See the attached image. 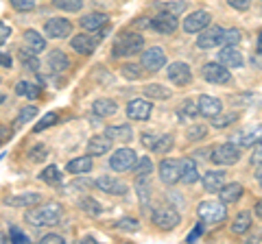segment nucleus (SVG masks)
Returning <instances> with one entry per match:
<instances>
[{"instance_id": "obj_32", "label": "nucleus", "mask_w": 262, "mask_h": 244, "mask_svg": "<svg viewBox=\"0 0 262 244\" xmlns=\"http://www.w3.org/2000/svg\"><path fill=\"white\" fill-rule=\"evenodd\" d=\"M144 96L155 99V101H166V99H170V89L160 83H149V85H144Z\"/></svg>"}, {"instance_id": "obj_23", "label": "nucleus", "mask_w": 262, "mask_h": 244, "mask_svg": "<svg viewBox=\"0 0 262 244\" xmlns=\"http://www.w3.org/2000/svg\"><path fill=\"white\" fill-rule=\"evenodd\" d=\"M94 155H83V157H77V159H70L68 166H66V173L70 175H88L94 166Z\"/></svg>"}, {"instance_id": "obj_35", "label": "nucleus", "mask_w": 262, "mask_h": 244, "mask_svg": "<svg viewBox=\"0 0 262 244\" xmlns=\"http://www.w3.org/2000/svg\"><path fill=\"white\" fill-rule=\"evenodd\" d=\"M15 94L24 96V99H37L39 89L35 83H31V81H18V83H15Z\"/></svg>"}, {"instance_id": "obj_25", "label": "nucleus", "mask_w": 262, "mask_h": 244, "mask_svg": "<svg viewBox=\"0 0 262 244\" xmlns=\"http://www.w3.org/2000/svg\"><path fill=\"white\" fill-rule=\"evenodd\" d=\"M24 44H27V48H31L35 55L46 51V39L39 35L35 29H27V31H24Z\"/></svg>"}, {"instance_id": "obj_6", "label": "nucleus", "mask_w": 262, "mask_h": 244, "mask_svg": "<svg viewBox=\"0 0 262 244\" xmlns=\"http://www.w3.org/2000/svg\"><path fill=\"white\" fill-rule=\"evenodd\" d=\"M201 77L208 81L212 85H225L232 81V75H229V68H225L221 61H212V63H206L201 68Z\"/></svg>"}, {"instance_id": "obj_2", "label": "nucleus", "mask_w": 262, "mask_h": 244, "mask_svg": "<svg viewBox=\"0 0 262 244\" xmlns=\"http://www.w3.org/2000/svg\"><path fill=\"white\" fill-rule=\"evenodd\" d=\"M144 51V37L134 31H125L116 37V42L112 46V55L114 57H131Z\"/></svg>"}, {"instance_id": "obj_38", "label": "nucleus", "mask_w": 262, "mask_h": 244, "mask_svg": "<svg viewBox=\"0 0 262 244\" xmlns=\"http://www.w3.org/2000/svg\"><path fill=\"white\" fill-rule=\"evenodd\" d=\"M20 61L24 63V66H29V70H33V72H37V68H39V61L35 59V53H33L31 48H22L20 51Z\"/></svg>"}, {"instance_id": "obj_58", "label": "nucleus", "mask_w": 262, "mask_h": 244, "mask_svg": "<svg viewBox=\"0 0 262 244\" xmlns=\"http://www.w3.org/2000/svg\"><path fill=\"white\" fill-rule=\"evenodd\" d=\"M158 142V137H155L153 133H142V144L149 146V149H153V144Z\"/></svg>"}, {"instance_id": "obj_12", "label": "nucleus", "mask_w": 262, "mask_h": 244, "mask_svg": "<svg viewBox=\"0 0 262 244\" xmlns=\"http://www.w3.org/2000/svg\"><path fill=\"white\" fill-rule=\"evenodd\" d=\"M160 179H162V183H166V185H175L182 181V164L175 159H162L160 161Z\"/></svg>"}, {"instance_id": "obj_53", "label": "nucleus", "mask_w": 262, "mask_h": 244, "mask_svg": "<svg viewBox=\"0 0 262 244\" xmlns=\"http://www.w3.org/2000/svg\"><path fill=\"white\" fill-rule=\"evenodd\" d=\"M186 7H188V3H184V0H179V3H168L164 9L166 11H170V13H182V11H186Z\"/></svg>"}, {"instance_id": "obj_27", "label": "nucleus", "mask_w": 262, "mask_h": 244, "mask_svg": "<svg viewBox=\"0 0 262 244\" xmlns=\"http://www.w3.org/2000/svg\"><path fill=\"white\" fill-rule=\"evenodd\" d=\"M241 197H243V185L241 183H225L223 188L219 190V199L223 201L225 205L227 203H236Z\"/></svg>"}, {"instance_id": "obj_30", "label": "nucleus", "mask_w": 262, "mask_h": 244, "mask_svg": "<svg viewBox=\"0 0 262 244\" xmlns=\"http://www.w3.org/2000/svg\"><path fill=\"white\" fill-rule=\"evenodd\" d=\"M136 192H138V199H140L142 205H149V197H151L149 175H138V179H136Z\"/></svg>"}, {"instance_id": "obj_21", "label": "nucleus", "mask_w": 262, "mask_h": 244, "mask_svg": "<svg viewBox=\"0 0 262 244\" xmlns=\"http://www.w3.org/2000/svg\"><path fill=\"white\" fill-rule=\"evenodd\" d=\"M70 46L75 48L77 53L81 55H90V53H94V48L98 46V39L92 37V35H85V33H79L70 39Z\"/></svg>"}, {"instance_id": "obj_61", "label": "nucleus", "mask_w": 262, "mask_h": 244, "mask_svg": "<svg viewBox=\"0 0 262 244\" xmlns=\"http://www.w3.org/2000/svg\"><path fill=\"white\" fill-rule=\"evenodd\" d=\"M256 181L262 185V161L258 164V168H256Z\"/></svg>"}, {"instance_id": "obj_17", "label": "nucleus", "mask_w": 262, "mask_h": 244, "mask_svg": "<svg viewBox=\"0 0 262 244\" xmlns=\"http://www.w3.org/2000/svg\"><path fill=\"white\" fill-rule=\"evenodd\" d=\"M94 185L98 190H103V192H107V194H116V197H122V194L127 192V183L125 181H120V179L116 177H110V175H103V177H98Z\"/></svg>"}, {"instance_id": "obj_60", "label": "nucleus", "mask_w": 262, "mask_h": 244, "mask_svg": "<svg viewBox=\"0 0 262 244\" xmlns=\"http://www.w3.org/2000/svg\"><path fill=\"white\" fill-rule=\"evenodd\" d=\"M201 233H203V225H196V229H194L190 235H188V242H194L196 235H201Z\"/></svg>"}, {"instance_id": "obj_3", "label": "nucleus", "mask_w": 262, "mask_h": 244, "mask_svg": "<svg viewBox=\"0 0 262 244\" xmlns=\"http://www.w3.org/2000/svg\"><path fill=\"white\" fill-rule=\"evenodd\" d=\"M196 216H199L201 223H208V225H214V223H223L225 216H227V209H225V203L223 201H201L199 207H196Z\"/></svg>"}, {"instance_id": "obj_46", "label": "nucleus", "mask_w": 262, "mask_h": 244, "mask_svg": "<svg viewBox=\"0 0 262 244\" xmlns=\"http://www.w3.org/2000/svg\"><path fill=\"white\" fill-rule=\"evenodd\" d=\"M199 113V105L194 101H184V107L179 109V118H192Z\"/></svg>"}, {"instance_id": "obj_26", "label": "nucleus", "mask_w": 262, "mask_h": 244, "mask_svg": "<svg viewBox=\"0 0 262 244\" xmlns=\"http://www.w3.org/2000/svg\"><path fill=\"white\" fill-rule=\"evenodd\" d=\"M48 68L53 72H66L70 68V59L63 51H51L48 53Z\"/></svg>"}, {"instance_id": "obj_52", "label": "nucleus", "mask_w": 262, "mask_h": 244, "mask_svg": "<svg viewBox=\"0 0 262 244\" xmlns=\"http://www.w3.org/2000/svg\"><path fill=\"white\" fill-rule=\"evenodd\" d=\"M227 5L236 11H247L251 7V0H227Z\"/></svg>"}, {"instance_id": "obj_29", "label": "nucleus", "mask_w": 262, "mask_h": 244, "mask_svg": "<svg viewBox=\"0 0 262 244\" xmlns=\"http://www.w3.org/2000/svg\"><path fill=\"white\" fill-rule=\"evenodd\" d=\"M92 111L96 113L98 118H110V116H114V113L118 111V105L114 101H110V99H98L92 105Z\"/></svg>"}, {"instance_id": "obj_55", "label": "nucleus", "mask_w": 262, "mask_h": 244, "mask_svg": "<svg viewBox=\"0 0 262 244\" xmlns=\"http://www.w3.org/2000/svg\"><path fill=\"white\" fill-rule=\"evenodd\" d=\"M249 161H251V164H260V161H262V142H258L256 146H253V153H251V157H249Z\"/></svg>"}, {"instance_id": "obj_45", "label": "nucleus", "mask_w": 262, "mask_h": 244, "mask_svg": "<svg viewBox=\"0 0 262 244\" xmlns=\"http://www.w3.org/2000/svg\"><path fill=\"white\" fill-rule=\"evenodd\" d=\"M116 227L120 231H129V233H136L138 229H140V223L136 221V218H120V221L116 223Z\"/></svg>"}, {"instance_id": "obj_31", "label": "nucleus", "mask_w": 262, "mask_h": 244, "mask_svg": "<svg viewBox=\"0 0 262 244\" xmlns=\"http://www.w3.org/2000/svg\"><path fill=\"white\" fill-rule=\"evenodd\" d=\"M105 135H110L112 140H118V142H129L134 131H131L129 125H118V127H107L105 129Z\"/></svg>"}, {"instance_id": "obj_4", "label": "nucleus", "mask_w": 262, "mask_h": 244, "mask_svg": "<svg viewBox=\"0 0 262 244\" xmlns=\"http://www.w3.org/2000/svg\"><path fill=\"white\" fill-rule=\"evenodd\" d=\"M210 159L219 166H234V164H238V159H241V146L234 142L221 144L216 149H212Z\"/></svg>"}, {"instance_id": "obj_8", "label": "nucleus", "mask_w": 262, "mask_h": 244, "mask_svg": "<svg viewBox=\"0 0 262 244\" xmlns=\"http://www.w3.org/2000/svg\"><path fill=\"white\" fill-rule=\"evenodd\" d=\"M136 161H138V155L131 149H118L110 157V168L114 173H127V170L136 166Z\"/></svg>"}, {"instance_id": "obj_50", "label": "nucleus", "mask_w": 262, "mask_h": 244, "mask_svg": "<svg viewBox=\"0 0 262 244\" xmlns=\"http://www.w3.org/2000/svg\"><path fill=\"white\" fill-rule=\"evenodd\" d=\"M9 3L13 5V9H18V11H31L33 7H35V0H9Z\"/></svg>"}, {"instance_id": "obj_19", "label": "nucleus", "mask_w": 262, "mask_h": 244, "mask_svg": "<svg viewBox=\"0 0 262 244\" xmlns=\"http://www.w3.org/2000/svg\"><path fill=\"white\" fill-rule=\"evenodd\" d=\"M196 105H199V113L206 116V118H216L219 113L223 111V103H221L219 99H214V96H210V94H201Z\"/></svg>"}, {"instance_id": "obj_5", "label": "nucleus", "mask_w": 262, "mask_h": 244, "mask_svg": "<svg viewBox=\"0 0 262 244\" xmlns=\"http://www.w3.org/2000/svg\"><path fill=\"white\" fill-rule=\"evenodd\" d=\"M151 218H153V225H158L162 231H170V229H175V227L179 225V211L177 209H173L170 205H160V207H155L153 209V214H151Z\"/></svg>"}, {"instance_id": "obj_7", "label": "nucleus", "mask_w": 262, "mask_h": 244, "mask_svg": "<svg viewBox=\"0 0 262 244\" xmlns=\"http://www.w3.org/2000/svg\"><path fill=\"white\" fill-rule=\"evenodd\" d=\"M219 44H225V29L223 27H208L196 37V48H201V51H210V48H216Z\"/></svg>"}, {"instance_id": "obj_20", "label": "nucleus", "mask_w": 262, "mask_h": 244, "mask_svg": "<svg viewBox=\"0 0 262 244\" xmlns=\"http://www.w3.org/2000/svg\"><path fill=\"white\" fill-rule=\"evenodd\" d=\"M225 175L227 173H223V170H208V173L201 177L203 190L206 192H219L225 185Z\"/></svg>"}, {"instance_id": "obj_49", "label": "nucleus", "mask_w": 262, "mask_h": 244, "mask_svg": "<svg viewBox=\"0 0 262 244\" xmlns=\"http://www.w3.org/2000/svg\"><path fill=\"white\" fill-rule=\"evenodd\" d=\"M241 42V31L238 29H227L225 31V46H236Z\"/></svg>"}, {"instance_id": "obj_42", "label": "nucleus", "mask_w": 262, "mask_h": 244, "mask_svg": "<svg viewBox=\"0 0 262 244\" xmlns=\"http://www.w3.org/2000/svg\"><path fill=\"white\" fill-rule=\"evenodd\" d=\"M134 173L136 175H151L153 173V161H151V157H138V161H136V166H134Z\"/></svg>"}, {"instance_id": "obj_1", "label": "nucleus", "mask_w": 262, "mask_h": 244, "mask_svg": "<svg viewBox=\"0 0 262 244\" xmlns=\"http://www.w3.org/2000/svg\"><path fill=\"white\" fill-rule=\"evenodd\" d=\"M63 209L57 203H48L44 207H33L27 211V223H31L33 227H53L61 221Z\"/></svg>"}, {"instance_id": "obj_37", "label": "nucleus", "mask_w": 262, "mask_h": 244, "mask_svg": "<svg viewBox=\"0 0 262 244\" xmlns=\"http://www.w3.org/2000/svg\"><path fill=\"white\" fill-rule=\"evenodd\" d=\"M53 5L61 11H68V13H77L81 7H83V0H53Z\"/></svg>"}, {"instance_id": "obj_15", "label": "nucleus", "mask_w": 262, "mask_h": 244, "mask_svg": "<svg viewBox=\"0 0 262 244\" xmlns=\"http://www.w3.org/2000/svg\"><path fill=\"white\" fill-rule=\"evenodd\" d=\"M151 111H153V103L151 99L149 101H144V99H134L129 105H127V116L129 120H138V122H142L151 116Z\"/></svg>"}, {"instance_id": "obj_24", "label": "nucleus", "mask_w": 262, "mask_h": 244, "mask_svg": "<svg viewBox=\"0 0 262 244\" xmlns=\"http://www.w3.org/2000/svg\"><path fill=\"white\" fill-rule=\"evenodd\" d=\"M179 164H182V181L184 183H194L199 181V168H196V161L192 157H184L179 159Z\"/></svg>"}, {"instance_id": "obj_14", "label": "nucleus", "mask_w": 262, "mask_h": 244, "mask_svg": "<svg viewBox=\"0 0 262 244\" xmlns=\"http://www.w3.org/2000/svg\"><path fill=\"white\" fill-rule=\"evenodd\" d=\"M44 33L53 39H63L72 33V22L66 18H51L44 24Z\"/></svg>"}, {"instance_id": "obj_11", "label": "nucleus", "mask_w": 262, "mask_h": 244, "mask_svg": "<svg viewBox=\"0 0 262 244\" xmlns=\"http://www.w3.org/2000/svg\"><path fill=\"white\" fill-rule=\"evenodd\" d=\"M177 27H179V20H177V15L170 13V11H162L151 20V29L155 33H162V35L175 33Z\"/></svg>"}, {"instance_id": "obj_47", "label": "nucleus", "mask_w": 262, "mask_h": 244, "mask_svg": "<svg viewBox=\"0 0 262 244\" xmlns=\"http://www.w3.org/2000/svg\"><path fill=\"white\" fill-rule=\"evenodd\" d=\"M206 135H208V127H203V125H194V127L188 129V140L190 142H196Z\"/></svg>"}, {"instance_id": "obj_43", "label": "nucleus", "mask_w": 262, "mask_h": 244, "mask_svg": "<svg viewBox=\"0 0 262 244\" xmlns=\"http://www.w3.org/2000/svg\"><path fill=\"white\" fill-rule=\"evenodd\" d=\"M37 116V107H33V105H29V107H22L18 118H15V127H22L27 120H33Z\"/></svg>"}, {"instance_id": "obj_62", "label": "nucleus", "mask_w": 262, "mask_h": 244, "mask_svg": "<svg viewBox=\"0 0 262 244\" xmlns=\"http://www.w3.org/2000/svg\"><path fill=\"white\" fill-rule=\"evenodd\" d=\"M253 211H256V216H258V218H262V199L256 203V207H253Z\"/></svg>"}, {"instance_id": "obj_57", "label": "nucleus", "mask_w": 262, "mask_h": 244, "mask_svg": "<svg viewBox=\"0 0 262 244\" xmlns=\"http://www.w3.org/2000/svg\"><path fill=\"white\" fill-rule=\"evenodd\" d=\"M9 35H11V29L3 22V27H0V44H7V39H9Z\"/></svg>"}, {"instance_id": "obj_34", "label": "nucleus", "mask_w": 262, "mask_h": 244, "mask_svg": "<svg viewBox=\"0 0 262 244\" xmlns=\"http://www.w3.org/2000/svg\"><path fill=\"white\" fill-rule=\"evenodd\" d=\"M9 203H11V205H15V207H35V205H39V203H42V197L31 192V194H20V197L11 199Z\"/></svg>"}, {"instance_id": "obj_36", "label": "nucleus", "mask_w": 262, "mask_h": 244, "mask_svg": "<svg viewBox=\"0 0 262 244\" xmlns=\"http://www.w3.org/2000/svg\"><path fill=\"white\" fill-rule=\"evenodd\" d=\"M173 144H175V140H173V135H160L158 137V142L153 144V153H160V155H164V153H168L170 149H173Z\"/></svg>"}, {"instance_id": "obj_13", "label": "nucleus", "mask_w": 262, "mask_h": 244, "mask_svg": "<svg viewBox=\"0 0 262 244\" xmlns=\"http://www.w3.org/2000/svg\"><path fill=\"white\" fill-rule=\"evenodd\" d=\"M166 75H168V81L173 85H179V87H184L188 85L192 81V70L188 63L184 61H175V63H170L168 70H166Z\"/></svg>"}, {"instance_id": "obj_39", "label": "nucleus", "mask_w": 262, "mask_h": 244, "mask_svg": "<svg viewBox=\"0 0 262 244\" xmlns=\"http://www.w3.org/2000/svg\"><path fill=\"white\" fill-rule=\"evenodd\" d=\"M79 207L85 211V214H90V216H98L103 211V207H101V203L98 201H94V199H81L79 201Z\"/></svg>"}, {"instance_id": "obj_28", "label": "nucleus", "mask_w": 262, "mask_h": 244, "mask_svg": "<svg viewBox=\"0 0 262 244\" xmlns=\"http://www.w3.org/2000/svg\"><path fill=\"white\" fill-rule=\"evenodd\" d=\"M105 24H107V15L105 13H88L81 18V27L85 31H103Z\"/></svg>"}, {"instance_id": "obj_18", "label": "nucleus", "mask_w": 262, "mask_h": 244, "mask_svg": "<svg viewBox=\"0 0 262 244\" xmlns=\"http://www.w3.org/2000/svg\"><path fill=\"white\" fill-rule=\"evenodd\" d=\"M216 61H221L225 68H243V55H241V51L236 46H223L219 51V57H216Z\"/></svg>"}, {"instance_id": "obj_63", "label": "nucleus", "mask_w": 262, "mask_h": 244, "mask_svg": "<svg viewBox=\"0 0 262 244\" xmlns=\"http://www.w3.org/2000/svg\"><path fill=\"white\" fill-rule=\"evenodd\" d=\"M92 242H96L94 238H90V235H88V238H83V244H92Z\"/></svg>"}, {"instance_id": "obj_41", "label": "nucleus", "mask_w": 262, "mask_h": 244, "mask_svg": "<svg viewBox=\"0 0 262 244\" xmlns=\"http://www.w3.org/2000/svg\"><path fill=\"white\" fill-rule=\"evenodd\" d=\"M236 113L234 111H229V113H219V116L212 120V127H216V129H225V127H229V125H234L236 122Z\"/></svg>"}, {"instance_id": "obj_16", "label": "nucleus", "mask_w": 262, "mask_h": 244, "mask_svg": "<svg viewBox=\"0 0 262 244\" xmlns=\"http://www.w3.org/2000/svg\"><path fill=\"white\" fill-rule=\"evenodd\" d=\"M212 15L208 11H194L184 20V31L186 33H201L203 29L210 27Z\"/></svg>"}, {"instance_id": "obj_44", "label": "nucleus", "mask_w": 262, "mask_h": 244, "mask_svg": "<svg viewBox=\"0 0 262 244\" xmlns=\"http://www.w3.org/2000/svg\"><path fill=\"white\" fill-rule=\"evenodd\" d=\"M57 118H59V116H57V113H55V111H51V113H46V116H44V120H39V122H37V125H35V127H33V131H35V133H42V131H44V129H48V127H53V125H55V122H57Z\"/></svg>"}, {"instance_id": "obj_56", "label": "nucleus", "mask_w": 262, "mask_h": 244, "mask_svg": "<svg viewBox=\"0 0 262 244\" xmlns=\"http://www.w3.org/2000/svg\"><path fill=\"white\" fill-rule=\"evenodd\" d=\"M42 242H46V244H61V242H66L61 235H55V233H48V235H44L42 238Z\"/></svg>"}, {"instance_id": "obj_51", "label": "nucleus", "mask_w": 262, "mask_h": 244, "mask_svg": "<svg viewBox=\"0 0 262 244\" xmlns=\"http://www.w3.org/2000/svg\"><path fill=\"white\" fill-rule=\"evenodd\" d=\"M142 72L138 70V66H134V63H127V66H122V77L127 79H140Z\"/></svg>"}, {"instance_id": "obj_54", "label": "nucleus", "mask_w": 262, "mask_h": 244, "mask_svg": "<svg viewBox=\"0 0 262 244\" xmlns=\"http://www.w3.org/2000/svg\"><path fill=\"white\" fill-rule=\"evenodd\" d=\"M11 242L24 244V242H29V235H27V233H22L18 227H11Z\"/></svg>"}, {"instance_id": "obj_48", "label": "nucleus", "mask_w": 262, "mask_h": 244, "mask_svg": "<svg viewBox=\"0 0 262 244\" xmlns=\"http://www.w3.org/2000/svg\"><path fill=\"white\" fill-rule=\"evenodd\" d=\"M29 155H31V161H44V157L48 155V149L44 144H37L29 151Z\"/></svg>"}, {"instance_id": "obj_10", "label": "nucleus", "mask_w": 262, "mask_h": 244, "mask_svg": "<svg viewBox=\"0 0 262 244\" xmlns=\"http://www.w3.org/2000/svg\"><path fill=\"white\" fill-rule=\"evenodd\" d=\"M164 63H166V55H164V51L160 46H153V48H149V51H142V55H140V66L144 70H149V72L162 70Z\"/></svg>"}, {"instance_id": "obj_22", "label": "nucleus", "mask_w": 262, "mask_h": 244, "mask_svg": "<svg viewBox=\"0 0 262 244\" xmlns=\"http://www.w3.org/2000/svg\"><path fill=\"white\" fill-rule=\"evenodd\" d=\"M110 149H112V137L110 135H94V137H90V142H88V153L90 155H96V157L110 153Z\"/></svg>"}, {"instance_id": "obj_40", "label": "nucleus", "mask_w": 262, "mask_h": 244, "mask_svg": "<svg viewBox=\"0 0 262 244\" xmlns=\"http://www.w3.org/2000/svg\"><path fill=\"white\" fill-rule=\"evenodd\" d=\"M39 179H42L44 183H59L61 181V170L57 166H46L44 173L39 175Z\"/></svg>"}, {"instance_id": "obj_9", "label": "nucleus", "mask_w": 262, "mask_h": 244, "mask_svg": "<svg viewBox=\"0 0 262 244\" xmlns=\"http://www.w3.org/2000/svg\"><path fill=\"white\" fill-rule=\"evenodd\" d=\"M232 142L238 144L241 149H249V146H256L258 142H262V125H253L247 129H241L232 135Z\"/></svg>"}, {"instance_id": "obj_59", "label": "nucleus", "mask_w": 262, "mask_h": 244, "mask_svg": "<svg viewBox=\"0 0 262 244\" xmlns=\"http://www.w3.org/2000/svg\"><path fill=\"white\" fill-rule=\"evenodd\" d=\"M0 63H3L5 70H9V68H11V57L7 55V53H3V55H0Z\"/></svg>"}, {"instance_id": "obj_33", "label": "nucleus", "mask_w": 262, "mask_h": 244, "mask_svg": "<svg viewBox=\"0 0 262 244\" xmlns=\"http://www.w3.org/2000/svg\"><path fill=\"white\" fill-rule=\"evenodd\" d=\"M249 227H251V216H249V211H243V214H238V216L234 218V223H232V233L243 235V233L249 231Z\"/></svg>"}]
</instances>
